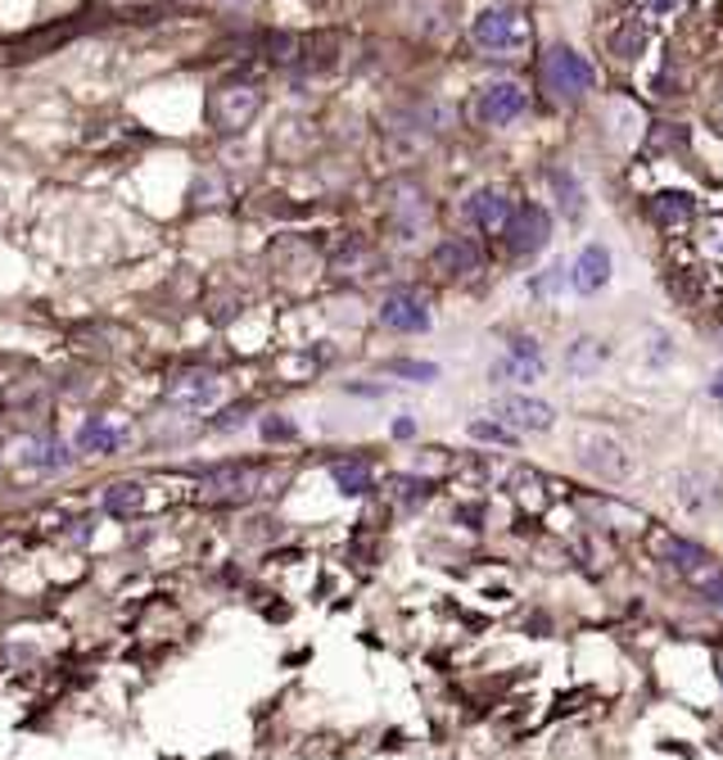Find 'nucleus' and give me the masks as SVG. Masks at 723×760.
I'll list each match as a JSON object with an SVG mask.
<instances>
[{
  "label": "nucleus",
  "mask_w": 723,
  "mask_h": 760,
  "mask_svg": "<svg viewBox=\"0 0 723 760\" xmlns=\"http://www.w3.org/2000/svg\"><path fill=\"white\" fill-rule=\"evenodd\" d=\"M470 41L485 55H493V60H515V55H524L529 45H534V23H529L520 10H511V6H489V10L475 14Z\"/></svg>",
  "instance_id": "1"
},
{
  "label": "nucleus",
  "mask_w": 723,
  "mask_h": 760,
  "mask_svg": "<svg viewBox=\"0 0 723 760\" xmlns=\"http://www.w3.org/2000/svg\"><path fill=\"white\" fill-rule=\"evenodd\" d=\"M539 77H543V91L552 95L556 105L584 101V95L593 91V82H597L593 64L578 51H570V45H552V51L543 55V64H539Z\"/></svg>",
  "instance_id": "2"
},
{
  "label": "nucleus",
  "mask_w": 723,
  "mask_h": 760,
  "mask_svg": "<svg viewBox=\"0 0 723 760\" xmlns=\"http://www.w3.org/2000/svg\"><path fill=\"white\" fill-rule=\"evenodd\" d=\"M258 109H263V91L249 86V82H226V86H217L209 95V123L217 131H226V136L245 131L258 118Z\"/></svg>",
  "instance_id": "3"
},
{
  "label": "nucleus",
  "mask_w": 723,
  "mask_h": 760,
  "mask_svg": "<svg viewBox=\"0 0 723 760\" xmlns=\"http://www.w3.org/2000/svg\"><path fill=\"white\" fill-rule=\"evenodd\" d=\"M574 448H578V462H584L597 481H624V475L634 471V453L606 431H584Z\"/></svg>",
  "instance_id": "4"
},
{
  "label": "nucleus",
  "mask_w": 723,
  "mask_h": 760,
  "mask_svg": "<svg viewBox=\"0 0 723 760\" xmlns=\"http://www.w3.org/2000/svg\"><path fill=\"white\" fill-rule=\"evenodd\" d=\"M493 421H502L507 431H515V435H543V431H552L556 412H552V403H543V399L507 394V399L493 403Z\"/></svg>",
  "instance_id": "5"
},
{
  "label": "nucleus",
  "mask_w": 723,
  "mask_h": 760,
  "mask_svg": "<svg viewBox=\"0 0 723 760\" xmlns=\"http://www.w3.org/2000/svg\"><path fill=\"white\" fill-rule=\"evenodd\" d=\"M524 109H529V95L515 82H489L475 101L479 123H489V127H511L515 118H524Z\"/></svg>",
  "instance_id": "6"
},
{
  "label": "nucleus",
  "mask_w": 723,
  "mask_h": 760,
  "mask_svg": "<svg viewBox=\"0 0 723 760\" xmlns=\"http://www.w3.org/2000/svg\"><path fill=\"white\" fill-rule=\"evenodd\" d=\"M429 304L416 291H390L380 299V326L398 330V336H421V330H429Z\"/></svg>",
  "instance_id": "7"
},
{
  "label": "nucleus",
  "mask_w": 723,
  "mask_h": 760,
  "mask_svg": "<svg viewBox=\"0 0 723 760\" xmlns=\"http://www.w3.org/2000/svg\"><path fill=\"white\" fill-rule=\"evenodd\" d=\"M390 222H394L398 235H416V231H425L434 222V209H429L421 186H412V181L390 186Z\"/></svg>",
  "instance_id": "8"
},
{
  "label": "nucleus",
  "mask_w": 723,
  "mask_h": 760,
  "mask_svg": "<svg viewBox=\"0 0 723 760\" xmlns=\"http://www.w3.org/2000/svg\"><path fill=\"white\" fill-rule=\"evenodd\" d=\"M222 399V380L217 371H204V367H185L168 380V403L177 408H213Z\"/></svg>",
  "instance_id": "9"
},
{
  "label": "nucleus",
  "mask_w": 723,
  "mask_h": 760,
  "mask_svg": "<svg viewBox=\"0 0 723 760\" xmlns=\"http://www.w3.org/2000/svg\"><path fill=\"white\" fill-rule=\"evenodd\" d=\"M507 235H511V241H507V245H511V254L534 258V254L552 241V218H547V209H539V204L515 209V218H511Z\"/></svg>",
  "instance_id": "10"
},
{
  "label": "nucleus",
  "mask_w": 723,
  "mask_h": 760,
  "mask_svg": "<svg viewBox=\"0 0 723 760\" xmlns=\"http://www.w3.org/2000/svg\"><path fill=\"white\" fill-rule=\"evenodd\" d=\"M673 489H679V503L692 516H719L723 511L719 475H710V471H679V475H673Z\"/></svg>",
  "instance_id": "11"
},
{
  "label": "nucleus",
  "mask_w": 723,
  "mask_h": 760,
  "mask_svg": "<svg viewBox=\"0 0 723 760\" xmlns=\"http://www.w3.org/2000/svg\"><path fill=\"white\" fill-rule=\"evenodd\" d=\"M606 281H610V250L606 245H584L570 267V285L578 295H597L606 291Z\"/></svg>",
  "instance_id": "12"
},
{
  "label": "nucleus",
  "mask_w": 723,
  "mask_h": 760,
  "mask_svg": "<svg viewBox=\"0 0 723 760\" xmlns=\"http://www.w3.org/2000/svg\"><path fill=\"white\" fill-rule=\"evenodd\" d=\"M258 489V471L254 466H217L204 475V498L217 503H235V498H249Z\"/></svg>",
  "instance_id": "13"
},
{
  "label": "nucleus",
  "mask_w": 723,
  "mask_h": 760,
  "mask_svg": "<svg viewBox=\"0 0 723 760\" xmlns=\"http://www.w3.org/2000/svg\"><path fill=\"white\" fill-rule=\"evenodd\" d=\"M466 213H470V222L479 226V231H489V235H498V231H507L511 226V204H507V196L502 190H475L470 196V204H466Z\"/></svg>",
  "instance_id": "14"
},
{
  "label": "nucleus",
  "mask_w": 723,
  "mask_h": 760,
  "mask_svg": "<svg viewBox=\"0 0 723 760\" xmlns=\"http://www.w3.org/2000/svg\"><path fill=\"white\" fill-rule=\"evenodd\" d=\"M656 552H660V557L673 566V570H679V576H688V580H692L697 570L710 561V552H705L701 543H692V539H679V535H664V530L656 535Z\"/></svg>",
  "instance_id": "15"
},
{
  "label": "nucleus",
  "mask_w": 723,
  "mask_h": 760,
  "mask_svg": "<svg viewBox=\"0 0 723 760\" xmlns=\"http://www.w3.org/2000/svg\"><path fill=\"white\" fill-rule=\"evenodd\" d=\"M602 367H606V345H602V340H593V336L574 340V345L565 349V371H570L574 380H593Z\"/></svg>",
  "instance_id": "16"
},
{
  "label": "nucleus",
  "mask_w": 723,
  "mask_h": 760,
  "mask_svg": "<svg viewBox=\"0 0 723 760\" xmlns=\"http://www.w3.org/2000/svg\"><path fill=\"white\" fill-rule=\"evenodd\" d=\"M19 462L32 471H60V466H68L73 462V448L68 444H60V440H51V435H41V440H28L23 444V453H19Z\"/></svg>",
  "instance_id": "17"
},
{
  "label": "nucleus",
  "mask_w": 723,
  "mask_h": 760,
  "mask_svg": "<svg viewBox=\"0 0 723 760\" xmlns=\"http://www.w3.org/2000/svg\"><path fill=\"white\" fill-rule=\"evenodd\" d=\"M434 267H439L444 276H466L479 267V245L461 241V235H453V241H444L439 250H434Z\"/></svg>",
  "instance_id": "18"
},
{
  "label": "nucleus",
  "mask_w": 723,
  "mask_h": 760,
  "mask_svg": "<svg viewBox=\"0 0 723 760\" xmlns=\"http://www.w3.org/2000/svg\"><path fill=\"white\" fill-rule=\"evenodd\" d=\"M127 431L123 425H109V421H86L82 425V435H77V453H114L123 448Z\"/></svg>",
  "instance_id": "19"
},
{
  "label": "nucleus",
  "mask_w": 723,
  "mask_h": 760,
  "mask_svg": "<svg viewBox=\"0 0 723 760\" xmlns=\"http://www.w3.org/2000/svg\"><path fill=\"white\" fill-rule=\"evenodd\" d=\"M642 45H647V28H642V19H624V23H619V32L610 36V55H615L619 64H638Z\"/></svg>",
  "instance_id": "20"
},
{
  "label": "nucleus",
  "mask_w": 723,
  "mask_h": 760,
  "mask_svg": "<svg viewBox=\"0 0 723 760\" xmlns=\"http://www.w3.org/2000/svg\"><path fill=\"white\" fill-rule=\"evenodd\" d=\"M651 213L660 226H679L692 218V196H683V190H660V196L651 200Z\"/></svg>",
  "instance_id": "21"
},
{
  "label": "nucleus",
  "mask_w": 723,
  "mask_h": 760,
  "mask_svg": "<svg viewBox=\"0 0 723 760\" xmlns=\"http://www.w3.org/2000/svg\"><path fill=\"white\" fill-rule=\"evenodd\" d=\"M330 475H334V485H340L349 498H358V494H366V489H371V462H362V457H353V462H334V466H330Z\"/></svg>",
  "instance_id": "22"
},
{
  "label": "nucleus",
  "mask_w": 723,
  "mask_h": 760,
  "mask_svg": "<svg viewBox=\"0 0 723 760\" xmlns=\"http://www.w3.org/2000/svg\"><path fill=\"white\" fill-rule=\"evenodd\" d=\"M140 507H145V485L123 481V485H109V489H105V511L131 516V511H140Z\"/></svg>",
  "instance_id": "23"
},
{
  "label": "nucleus",
  "mask_w": 723,
  "mask_h": 760,
  "mask_svg": "<svg viewBox=\"0 0 723 760\" xmlns=\"http://www.w3.org/2000/svg\"><path fill=\"white\" fill-rule=\"evenodd\" d=\"M493 376H498V380H515V386H534V380L543 376V362H539V358L511 353V358H502V362L493 367Z\"/></svg>",
  "instance_id": "24"
},
{
  "label": "nucleus",
  "mask_w": 723,
  "mask_h": 760,
  "mask_svg": "<svg viewBox=\"0 0 723 760\" xmlns=\"http://www.w3.org/2000/svg\"><path fill=\"white\" fill-rule=\"evenodd\" d=\"M552 186H556V196H561V204H565V218H584V186L574 181V172L556 168V172H552Z\"/></svg>",
  "instance_id": "25"
},
{
  "label": "nucleus",
  "mask_w": 723,
  "mask_h": 760,
  "mask_svg": "<svg viewBox=\"0 0 723 760\" xmlns=\"http://www.w3.org/2000/svg\"><path fill=\"white\" fill-rule=\"evenodd\" d=\"M692 584L705 593V602L714 606V611H723V566L710 557L701 570H697V576H692Z\"/></svg>",
  "instance_id": "26"
},
{
  "label": "nucleus",
  "mask_w": 723,
  "mask_h": 760,
  "mask_svg": "<svg viewBox=\"0 0 723 760\" xmlns=\"http://www.w3.org/2000/svg\"><path fill=\"white\" fill-rule=\"evenodd\" d=\"M190 200H195V209H217L226 200V181L217 172H200L195 190H190Z\"/></svg>",
  "instance_id": "27"
},
{
  "label": "nucleus",
  "mask_w": 723,
  "mask_h": 760,
  "mask_svg": "<svg viewBox=\"0 0 723 760\" xmlns=\"http://www.w3.org/2000/svg\"><path fill=\"white\" fill-rule=\"evenodd\" d=\"M470 440H485V444H515V431H507L502 421H470Z\"/></svg>",
  "instance_id": "28"
},
{
  "label": "nucleus",
  "mask_w": 723,
  "mask_h": 760,
  "mask_svg": "<svg viewBox=\"0 0 723 760\" xmlns=\"http://www.w3.org/2000/svg\"><path fill=\"white\" fill-rule=\"evenodd\" d=\"M263 440H295V421H285V416H263Z\"/></svg>",
  "instance_id": "29"
},
{
  "label": "nucleus",
  "mask_w": 723,
  "mask_h": 760,
  "mask_svg": "<svg viewBox=\"0 0 723 760\" xmlns=\"http://www.w3.org/2000/svg\"><path fill=\"white\" fill-rule=\"evenodd\" d=\"M390 371L416 376V380H434V376H439V367H434V362H390Z\"/></svg>",
  "instance_id": "30"
},
{
  "label": "nucleus",
  "mask_w": 723,
  "mask_h": 760,
  "mask_svg": "<svg viewBox=\"0 0 723 760\" xmlns=\"http://www.w3.org/2000/svg\"><path fill=\"white\" fill-rule=\"evenodd\" d=\"M565 281H570V272H565V267H547V272L534 281V291H539V295H552L556 285H565Z\"/></svg>",
  "instance_id": "31"
},
{
  "label": "nucleus",
  "mask_w": 723,
  "mask_h": 760,
  "mask_svg": "<svg viewBox=\"0 0 723 760\" xmlns=\"http://www.w3.org/2000/svg\"><path fill=\"white\" fill-rule=\"evenodd\" d=\"M245 416H249V408H231V412H222V416H217V431H240V425H245Z\"/></svg>",
  "instance_id": "32"
},
{
  "label": "nucleus",
  "mask_w": 723,
  "mask_h": 760,
  "mask_svg": "<svg viewBox=\"0 0 723 760\" xmlns=\"http://www.w3.org/2000/svg\"><path fill=\"white\" fill-rule=\"evenodd\" d=\"M647 10H651V14H679L683 0H647Z\"/></svg>",
  "instance_id": "33"
},
{
  "label": "nucleus",
  "mask_w": 723,
  "mask_h": 760,
  "mask_svg": "<svg viewBox=\"0 0 723 760\" xmlns=\"http://www.w3.org/2000/svg\"><path fill=\"white\" fill-rule=\"evenodd\" d=\"M217 6H222V10H240V14H249V10L258 6V0H217Z\"/></svg>",
  "instance_id": "34"
},
{
  "label": "nucleus",
  "mask_w": 723,
  "mask_h": 760,
  "mask_svg": "<svg viewBox=\"0 0 723 760\" xmlns=\"http://www.w3.org/2000/svg\"><path fill=\"white\" fill-rule=\"evenodd\" d=\"M412 431H416V425H412V421H407V416H403V421H394V435H398V440H407V435H412Z\"/></svg>",
  "instance_id": "35"
},
{
  "label": "nucleus",
  "mask_w": 723,
  "mask_h": 760,
  "mask_svg": "<svg viewBox=\"0 0 723 760\" xmlns=\"http://www.w3.org/2000/svg\"><path fill=\"white\" fill-rule=\"evenodd\" d=\"M710 399H719V403H723V371L710 380Z\"/></svg>",
  "instance_id": "36"
},
{
  "label": "nucleus",
  "mask_w": 723,
  "mask_h": 760,
  "mask_svg": "<svg viewBox=\"0 0 723 760\" xmlns=\"http://www.w3.org/2000/svg\"><path fill=\"white\" fill-rule=\"evenodd\" d=\"M719 684H723V661H719Z\"/></svg>",
  "instance_id": "37"
}]
</instances>
